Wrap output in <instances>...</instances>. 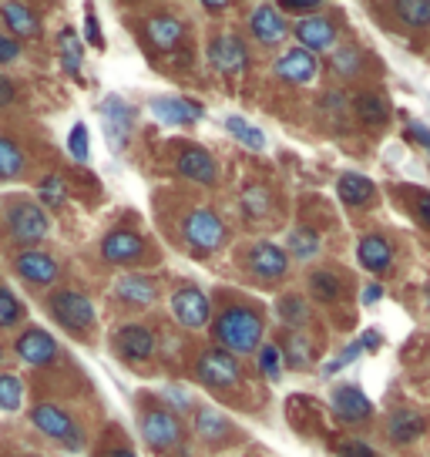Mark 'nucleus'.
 Wrapping results in <instances>:
<instances>
[{"mask_svg": "<svg viewBox=\"0 0 430 457\" xmlns=\"http://www.w3.org/2000/svg\"><path fill=\"white\" fill-rule=\"evenodd\" d=\"M212 340L219 343V350H226V353H252L259 350V340H262V320L259 313L252 310H243V306H229V310H222L219 320H215L212 327Z\"/></svg>", "mask_w": 430, "mask_h": 457, "instance_id": "nucleus-1", "label": "nucleus"}, {"mask_svg": "<svg viewBox=\"0 0 430 457\" xmlns=\"http://www.w3.org/2000/svg\"><path fill=\"white\" fill-rule=\"evenodd\" d=\"M4 222H7V232H11L21 245H28V249H34V245L51 232V219H47V212L30 199L7 202V205H4Z\"/></svg>", "mask_w": 430, "mask_h": 457, "instance_id": "nucleus-2", "label": "nucleus"}, {"mask_svg": "<svg viewBox=\"0 0 430 457\" xmlns=\"http://www.w3.org/2000/svg\"><path fill=\"white\" fill-rule=\"evenodd\" d=\"M47 306H51V316L71 333H87L95 327V303L78 289H58Z\"/></svg>", "mask_w": 430, "mask_h": 457, "instance_id": "nucleus-3", "label": "nucleus"}, {"mask_svg": "<svg viewBox=\"0 0 430 457\" xmlns=\"http://www.w3.org/2000/svg\"><path fill=\"white\" fill-rule=\"evenodd\" d=\"M195 373L205 386H215V390H226V386H236L243 380V370H239V360L226 353V350H205L195 363Z\"/></svg>", "mask_w": 430, "mask_h": 457, "instance_id": "nucleus-4", "label": "nucleus"}, {"mask_svg": "<svg viewBox=\"0 0 430 457\" xmlns=\"http://www.w3.org/2000/svg\"><path fill=\"white\" fill-rule=\"evenodd\" d=\"M101 118H104V138L115 152H125V145L135 129V108L118 95H108L101 101Z\"/></svg>", "mask_w": 430, "mask_h": 457, "instance_id": "nucleus-5", "label": "nucleus"}, {"mask_svg": "<svg viewBox=\"0 0 430 457\" xmlns=\"http://www.w3.org/2000/svg\"><path fill=\"white\" fill-rule=\"evenodd\" d=\"M142 437L148 441V447H155L158 454L161 451H172L175 444L182 441V424L172 411H161V407H152L142 414Z\"/></svg>", "mask_w": 430, "mask_h": 457, "instance_id": "nucleus-6", "label": "nucleus"}, {"mask_svg": "<svg viewBox=\"0 0 430 457\" xmlns=\"http://www.w3.org/2000/svg\"><path fill=\"white\" fill-rule=\"evenodd\" d=\"M14 353L28 367H51L58 360V340L41 327H28L14 340Z\"/></svg>", "mask_w": 430, "mask_h": 457, "instance_id": "nucleus-7", "label": "nucleus"}, {"mask_svg": "<svg viewBox=\"0 0 430 457\" xmlns=\"http://www.w3.org/2000/svg\"><path fill=\"white\" fill-rule=\"evenodd\" d=\"M14 272L30 286H51L58 279V259L44 249H21L14 256Z\"/></svg>", "mask_w": 430, "mask_h": 457, "instance_id": "nucleus-8", "label": "nucleus"}, {"mask_svg": "<svg viewBox=\"0 0 430 457\" xmlns=\"http://www.w3.org/2000/svg\"><path fill=\"white\" fill-rule=\"evenodd\" d=\"M186 239L195 249L202 253H209V249H219V245L226 243V226H222V219L209 209H195V212L186 219Z\"/></svg>", "mask_w": 430, "mask_h": 457, "instance_id": "nucleus-9", "label": "nucleus"}, {"mask_svg": "<svg viewBox=\"0 0 430 457\" xmlns=\"http://www.w3.org/2000/svg\"><path fill=\"white\" fill-rule=\"evenodd\" d=\"M101 256L115 266H131L145 256V239L131 228H112L104 239H101Z\"/></svg>", "mask_w": 430, "mask_h": 457, "instance_id": "nucleus-10", "label": "nucleus"}, {"mask_svg": "<svg viewBox=\"0 0 430 457\" xmlns=\"http://www.w3.org/2000/svg\"><path fill=\"white\" fill-rule=\"evenodd\" d=\"M209 300H205V293L195 289V286H182L178 293L172 296V316L182 323L186 329H199L209 323Z\"/></svg>", "mask_w": 430, "mask_h": 457, "instance_id": "nucleus-11", "label": "nucleus"}, {"mask_svg": "<svg viewBox=\"0 0 430 457\" xmlns=\"http://www.w3.org/2000/svg\"><path fill=\"white\" fill-rule=\"evenodd\" d=\"M296 37H300L302 51H310V54L313 51H330L336 44V24L323 14H310L296 24Z\"/></svg>", "mask_w": 430, "mask_h": 457, "instance_id": "nucleus-12", "label": "nucleus"}, {"mask_svg": "<svg viewBox=\"0 0 430 457\" xmlns=\"http://www.w3.org/2000/svg\"><path fill=\"white\" fill-rule=\"evenodd\" d=\"M209 61H212L222 74H243L245 68H249V54H245L243 41L232 37V34H222V37H215V41L209 44Z\"/></svg>", "mask_w": 430, "mask_h": 457, "instance_id": "nucleus-13", "label": "nucleus"}, {"mask_svg": "<svg viewBox=\"0 0 430 457\" xmlns=\"http://www.w3.org/2000/svg\"><path fill=\"white\" fill-rule=\"evenodd\" d=\"M249 28H252V37H256L259 44H279L289 34L286 17H283V11L273 7V4L256 7L252 17H249Z\"/></svg>", "mask_w": 430, "mask_h": 457, "instance_id": "nucleus-14", "label": "nucleus"}, {"mask_svg": "<svg viewBox=\"0 0 430 457\" xmlns=\"http://www.w3.org/2000/svg\"><path fill=\"white\" fill-rule=\"evenodd\" d=\"M115 350L125 360H131V363L148 360L152 353H155V333H152V329H145V327H138V323L121 327L115 333Z\"/></svg>", "mask_w": 430, "mask_h": 457, "instance_id": "nucleus-15", "label": "nucleus"}, {"mask_svg": "<svg viewBox=\"0 0 430 457\" xmlns=\"http://www.w3.org/2000/svg\"><path fill=\"white\" fill-rule=\"evenodd\" d=\"M333 414L346 424H363V420H370L373 407L360 386H336L333 390Z\"/></svg>", "mask_w": 430, "mask_h": 457, "instance_id": "nucleus-16", "label": "nucleus"}, {"mask_svg": "<svg viewBox=\"0 0 430 457\" xmlns=\"http://www.w3.org/2000/svg\"><path fill=\"white\" fill-rule=\"evenodd\" d=\"M175 169L182 179H192V182H202V186H215L219 182V169H215V158L205 152V148H186Z\"/></svg>", "mask_w": 430, "mask_h": 457, "instance_id": "nucleus-17", "label": "nucleus"}, {"mask_svg": "<svg viewBox=\"0 0 430 457\" xmlns=\"http://www.w3.org/2000/svg\"><path fill=\"white\" fill-rule=\"evenodd\" d=\"M316 57L310 51H302V47H293L286 54L276 61V74L289 81V85H306V81H313L316 78Z\"/></svg>", "mask_w": 430, "mask_h": 457, "instance_id": "nucleus-18", "label": "nucleus"}, {"mask_svg": "<svg viewBox=\"0 0 430 457\" xmlns=\"http://www.w3.org/2000/svg\"><path fill=\"white\" fill-rule=\"evenodd\" d=\"M152 114L161 125H188V121H199L205 108L188 98H155L152 101Z\"/></svg>", "mask_w": 430, "mask_h": 457, "instance_id": "nucleus-19", "label": "nucleus"}, {"mask_svg": "<svg viewBox=\"0 0 430 457\" xmlns=\"http://www.w3.org/2000/svg\"><path fill=\"white\" fill-rule=\"evenodd\" d=\"M0 21L11 37H34L41 34V14L28 4H0Z\"/></svg>", "mask_w": 430, "mask_h": 457, "instance_id": "nucleus-20", "label": "nucleus"}, {"mask_svg": "<svg viewBox=\"0 0 430 457\" xmlns=\"http://www.w3.org/2000/svg\"><path fill=\"white\" fill-rule=\"evenodd\" d=\"M30 424L41 430L44 437H54V441H61L74 428L71 414L61 411L58 403H37V407H30Z\"/></svg>", "mask_w": 430, "mask_h": 457, "instance_id": "nucleus-21", "label": "nucleus"}, {"mask_svg": "<svg viewBox=\"0 0 430 457\" xmlns=\"http://www.w3.org/2000/svg\"><path fill=\"white\" fill-rule=\"evenodd\" d=\"M289 259L286 253L273 243H256L252 245V253H249V270L262 276V279H279L283 272H286Z\"/></svg>", "mask_w": 430, "mask_h": 457, "instance_id": "nucleus-22", "label": "nucleus"}, {"mask_svg": "<svg viewBox=\"0 0 430 457\" xmlns=\"http://www.w3.org/2000/svg\"><path fill=\"white\" fill-rule=\"evenodd\" d=\"M145 34H148V41L155 44L158 51H172V47H178L182 37H186V24L172 14H155V17H148Z\"/></svg>", "mask_w": 430, "mask_h": 457, "instance_id": "nucleus-23", "label": "nucleus"}, {"mask_svg": "<svg viewBox=\"0 0 430 457\" xmlns=\"http://www.w3.org/2000/svg\"><path fill=\"white\" fill-rule=\"evenodd\" d=\"M357 259H360V266L363 270H370V272H384L390 270V262H393V249H390V243L384 239V236H367L363 243H360L357 249Z\"/></svg>", "mask_w": 430, "mask_h": 457, "instance_id": "nucleus-24", "label": "nucleus"}, {"mask_svg": "<svg viewBox=\"0 0 430 457\" xmlns=\"http://www.w3.org/2000/svg\"><path fill=\"white\" fill-rule=\"evenodd\" d=\"M115 293L125 303H135V306H148V303H155L158 286L152 283L148 276H121V279H118V286H115Z\"/></svg>", "mask_w": 430, "mask_h": 457, "instance_id": "nucleus-25", "label": "nucleus"}, {"mask_svg": "<svg viewBox=\"0 0 430 457\" xmlns=\"http://www.w3.org/2000/svg\"><path fill=\"white\" fill-rule=\"evenodd\" d=\"M336 192H340V199H343L346 205H367V202L376 195V188H373L370 179H367V175H357V171H346V175H340V186H336Z\"/></svg>", "mask_w": 430, "mask_h": 457, "instance_id": "nucleus-26", "label": "nucleus"}, {"mask_svg": "<svg viewBox=\"0 0 430 457\" xmlns=\"http://www.w3.org/2000/svg\"><path fill=\"white\" fill-rule=\"evenodd\" d=\"M420 430H424V417L414 414V411H393V414H390V424H387L390 441L407 444V441H414Z\"/></svg>", "mask_w": 430, "mask_h": 457, "instance_id": "nucleus-27", "label": "nucleus"}, {"mask_svg": "<svg viewBox=\"0 0 430 457\" xmlns=\"http://www.w3.org/2000/svg\"><path fill=\"white\" fill-rule=\"evenodd\" d=\"M24 169H28V155H24V148L0 135V179H21Z\"/></svg>", "mask_w": 430, "mask_h": 457, "instance_id": "nucleus-28", "label": "nucleus"}, {"mask_svg": "<svg viewBox=\"0 0 430 457\" xmlns=\"http://www.w3.org/2000/svg\"><path fill=\"white\" fill-rule=\"evenodd\" d=\"M58 54H61V68L68 74H81V61H85V54H81V41H78V34H74L71 28H64L58 34Z\"/></svg>", "mask_w": 430, "mask_h": 457, "instance_id": "nucleus-29", "label": "nucleus"}, {"mask_svg": "<svg viewBox=\"0 0 430 457\" xmlns=\"http://www.w3.org/2000/svg\"><path fill=\"white\" fill-rule=\"evenodd\" d=\"M357 112H360V118H363V125H384V121H387V114H390V108H387V101L380 98V95L367 91V95H360Z\"/></svg>", "mask_w": 430, "mask_h": 457, "instance_id": "nucleus-30", "label": "nucleus"}, {"mask_svg": "<svg viewBox=\"0 0 430 457\" xmlns=\"http://www.w3.org/2000/svg\"><path fill=\"white\" fill-rule=\"evenodd\" d=\"M195 430H199L205 441H222V437H229V420L222 414H215V411H199Z\"/></svg>", "mask_w": 430, "mask_h": 457, "instance_id": "nucleus-31", "label": "nucleus"}, {"mask_svg": "<svg viewBox=\"0 0 430 457\" xmlns=\"http://www.w3.org/2000/svg\"><path fill=\"white\" fill-rule=\"evenodd\" d=\"M24 320V303L14 296V289L0 286V329H11Z\"/></svg>", "mask_w": 430, "mask_h": 457, "instance_id": "nucleus-32", "label": "nucleus"}, {"mask_svg": "<svg viewBox=\"0 0 430 457\" xmlns=\"http://www.w3.org/2000/svg\"><path fill=\"white\" fill-rule=\"evenodd\" d=\"M24 403V384L14 373H0V411H17Z\"/></svg>", "mask_w": 430, "mask_h": 457, "instance_id": "nucleus-33", "label": "nucleus"}, {"mask_svg": "<svg viewBox=\"0 0 430 457\" xmlns=\"http://www.w3.org/2000/svg\"><path fill=\"white\" fill-rule=\"evenodd\" d=\"M64 179L61 175H44L41 186H37V199H41V209L47 205V209H61L64 205Z\"/></svg>", "mask_w": 430, "mask_h": 457, "instance_id": "nucleus-34", "label": "nucleus"}, {"mask_svg": "<svg viewBox=\"0 0 430 457\" xmlns=\"http://www.w3.org/2000/svg\"><path fill=\"white\" fill-rule=\"evenodd\" d=\"M226 129H229L232 138H239L243 145H249V148H262L266 145V138H262V131H256L245 118H239V114H232V118H226Z\"/></svg>", "mask_w": 430, "mask_h": 457, "instance_id": "nucleus-35", "label": "nucleus"}, {"mask_svg": "<svg viewBox=\"0 0 430 457\" xmlns=\"http://www.w3.org/2000/svg\"><path fill=\"white\" fill-rule=\"evenodd\" d=\"M259 370L269 380H279L283 377V353L276 343H259Z\"/></svg>", "mask_w": 430, "mask_h": 457, "instance_id": "nucleus-36", "label": "nucleus"}, {"mask_svg": "<svg viewBox=\"0 0 430 457\" xmlns=\"http://www.w3.org/2000/svg\"><path fill=\"white\" fill-rule=\"evenodd\" d=\"M269 205H273V199H269V192L262 186H252L243 192V209L245 215H252V219H262V215H269Z\"/></svg>", "mask_w": 430, "mask_h": 457, "instance_id": "nucleus-37", "label": "nucleus"}, {"mask_svg": "<svg viewBox=\"0 0 430 457\" xmlns=\"http://www.w3.org/2000/svg\"><path fill=\"white\" fill-rule=\"evenodd\" d=\"M397 14H401L410 28H427L430 24V4L427 0H403V4H397Z\"/></svg>", "mask_w": 430, "mask_h": 457, "instance_id": "nucleus-38", "label": "nucleus"}, {"mask_svg": "<svg viewBox=\"0 0 430 457\" xmlns=\"http://www.w3.org/2000/svg\"><path fill=\"white\" fill-rule=\"evenodd\" d=\"M310 289H313L316 300L333 303L340 296V279H336L333 272H313V276H310Z\"/></svg>", "mask_w": 430, "mask_h": 457, "instance_id": "nucleus-39", "label": "nucleus"}, {"mask_svg": "<svg viewBox=\"0 0 430 457\" xmlns=\"http://www.w3.org/2000/svg\"><path fill=\"white\" fill-rule=\"evenodd\" d=\"M276 310H279L283 323H289V327H302V323H306V316H310V310H306V303H302L300 296H283Z\"/></svg>", "mask_w": 430, "mask_h": 457, "instance_id": "nucleus-40", "label": "nucleus"}, {"mask_svg": "<svg viewBox=\"0 0 430 457\" xmlns=\"http://www.w3.org/2000/svg\"><path fill=\"white\" fill-rule=\"evenodd\" d=\"M289 249L296 253V259H310L319 249V236H316L313 228H296L289 236Z\"/></svg>", "mask_w": 430, "mask_h": 457, "instance_id": "nucleus-41", "label": "nucleus"}, {"mask_svg": "<svg viewBox=\"0 0 430 457\" xmlns=\"http://www.w3.org/2000/svg\"><path fill=\"white\" fill-rule=\"evenodd\" d=\"M279 353H286V360L293 367H306L310 363V340L300 337V333H293V337H286V346Z\"/></svg>", "mask_w": 430, "mask_h": 457, "instance_id": "nucleus-42", "label": "nucleus"}, {"mask_svg": "<svg viewBox=\"0 0 430 457\" xmlns=\"http://www.w3.org/2000/svg\"><path fill=\"white\" fill-rule=\"evenodd\" d=\"M68 152H71L74 162H87V125L85 121H78L68 135Z\"/></svg>", "mask_w": 430, "mask_h": 457, "instance_id": "nucleus-43", "label": "nucleus"}, {"mask_svg": "<svg viewBox=\"0 0 430 457\" xmlns=\"http://www.w3.org/2000/svg\"><path fill=\"white\" fill-rule=\"evenodd\" d=\"M357 64H360L357 47H343V51H336V57H333V68H336V74H343V78L357 74Z\"/></svg>", "mask_w": 430, "mask_h": 457, "instance_id": "nucleus-44", "label": "nucleus"}, {"mask_svg": "<svg viewBox=\"0 0 430 457\" xmlns=\"http://www.w3.org/2000/svg\"><path fill=\"white\" fill-rule=\"evenodd\" d=\"M17 57H21V41L11 37V34H0V68L4 64H14Z\"/></svg>", "mask_w": 430, "mask_h": 457, "instance_id": "nucleus-45", "label": "nucleus"}, {"mask_svg": "<svg viewBox=\"0 0 430 457\" xmlns=\"http://www.w3.org/2000/svg\"><path fill=\"white\" fill-rule=\"evenodd\" d=\"M85 37H87V44H95V47H104V37H101V24H98V14H95V7H87V14H85Z\"/></svg>", "mask_w": 430, "mask_h": 457, "instance_id": "nucleus-46", "label": "nucleus"}, {"mask_svg": "<svg viewBox=\"0 0 430 457\" xmlns=\"http://www.w3.org/2000/svg\"><path fill=\"white\" fill-rule=\"evenodd\" d=\"M340 457H373V447L363 441H346L340 447Z\"/></svg>", "mask_w": 430, "mask_h": 457, "instance_id": "nucleus-47", "label": "nucleus"}, {"mask_svg": "<svg viewBox=\"0 0 430 457\" xmlns=\"http://www.w3.org/2000/svg\"><path fill=\"white\" fill-rule=\"evenodd\" d=\"M14 101H17V85L7 74H0V108H7V104H14Z\"/></svg>", "mask_w": 430, "mask_h": 457, "instance_id": "nucleus-48", "label": "nucleus"}, {"mask_svg": "<svg viewBox=\"0 0 430 457\" xmlns=\"http://www.w3.org/2000/svg\"><path fill=\"white\" fill-rule=\"evenodd\" d=\"M61 444H64L68 451H81V447H85V430H81L78 424H74V428L68 430L64 437H61Z\"/></svg>", "mask_w": 430, "mask_h": 457, "instance_id": "nucleus-49", "label": "nucleus"}, {"mask_svg": "<svg viewBox=\"0 0 430 457\" xmlns=\"http://www.w3.org/2000/svg\"><path fill=\"white\" fill-rule=\"evenodd\" d=\"M279 11H296V14H319V4H302V0H286Z\"/></svg>", "mask_w": 430, "mask_h": 457, "instance_id": "nucleus-50", "label": "nucleus"}, {"mask_svg": "<svg viewBox=\"0 0 430 457\" xmlns=\"http://www.w3.org/2000/svg\"><path fill=\"white\" fill-rule=\"evenodd\" d=\"M380 340H384V337H380L376 329H367V333L360 337V350H380Z\"/></svg>", "mask_w": 430, "mask_h": 457, "instance_id": "nucleus-51", "label": "nucleus"}, {"mask_svg": "<svg viewBox=\"0 0 430 457\" xmlns=\"http://www.w3.org/2000/svg\"><path fill=\"white\" fill-rule=\"evenodd\" d=\"M165 400H172L175 407H182V411L188 407V397H182V390H165Z\"/></svg>", "mask_w": 430, "mask_h": 457, "instance_id": "nucleus-52", "label": "nucleus"}, {"mask_svg": "<svg viewBox=\"0 0 430 457\" xmlns=\"http://www.w3.org/2000/svg\"><path fill=\"white\" fill-rule=\"evenodd\" d=\"M380 296H384V289H380V286L373 283V286H367V293H363V303L370 306V303H376V300H380Z\"/></svg>", "mask_w": 430, "mask_h": 457, "instance_id": "nucleus-53", "label": "nucleus"}, {"mask_svg": "<svg viewBox=\"0 0 430 457\" xmlns=\"http://www.w3.org/2000/svg\"><path fill=\"white\" fill-rule=\"evenodd\" d=\"M410 138H417V142L430 145V131H427V129H420V125H410Z\"/></svg>", "mask_w": 430, "mask_h": 457, "instance_id": "nucleus-54", "label": "nucleus"}, {"mask_svg": "<svg viewBox=\"0 0 430 457\" xmlns=\"http://www.w3.org/2000/svg\"><path fill=\"white\" fill-rule=\"evenodd\" d=\"M420 219L430 226V195H420Z\"/></svg>", "mask_w": 430, "mask_h": 457, "instance_id": "nucleus-55", "label": "nucleus"}, {"mask_svg": "<svg viewBox=\"0 0 430 457\" xmlns=\"http://www.w3.org/2000/svg\"><path fill=\"white\" fill-rule=\"evenodd\" d=\"M104 457H135V451H128V447H115V451H108Z\"/></svg>", "mask_w": 430, "mask_h": 457, "instance_id": "nucleus-56", "label": "nucleus"}, {"mask_svg": "<svg viewBox=\"0 0 430 457\" xmlns=\"http://www.w3.org/2000/svg\"><path fill=\"white\" fill-rule=\"evenodd\" d=\"M427 300H430V286H427Z\"/></svg>", "mask_w": 430, "mask_h": 457, "instance_id": "nucleus-57", "label": "nucleus"}, {"mask_svg": "<svg viewBox=\"0 0 430 457\" xmlns=\"http://www.w3.org/2000/svg\"><path fill=\"white\" fill-rule=\"evenodd\" d=\"M0 360H4V350H0Z\"/></svg>", "mask_w": 430, "mask_h": 457, "instance_id": "nucleus-58", "label": "nucleus"}, {"mask_svg": "<svg viewBox=\"0 0 430 457\" xmlns=\"http://www.w3.org/2000/svg\"><path fill=\"white\" fill-rule=\"evenodd\" d=\"M427 148H430V145H427Z\"/></svg>", "mask_w": 430, "mask_h": 457, "instance_id": "nucleus-59", "label": "nucleus"}]
</instances>
